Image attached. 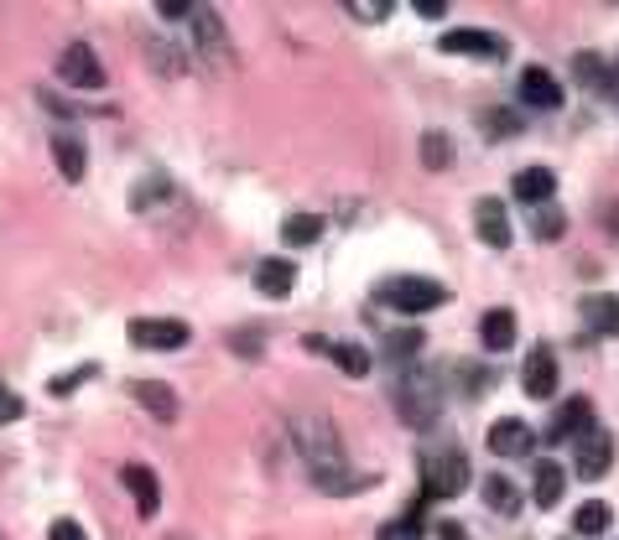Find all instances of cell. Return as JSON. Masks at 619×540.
Wrapping results in <instances>:
<instances>
[{"mask_svg": "<svg viewBox=\"0 0 619 540\" xmlns=\"http://www.w3.org/2000/svg\"><path fill=\"white\" fill-rule=\"evenodd\" d=\"M292 437H297V453H302V463L312 468V478H318L323 494H349L364 484V478H349V457H344V442H339V426L333 422L302 416Z\"/></svg>", "mask_w": 619, "mask_h": 540, "instance_id": "obj_1", "label": "cell"}, {"mask_svg": "<svg viewBox=\"0 0 619 540\" xmlns=\"http://www.w3.org/2000/svg\"><path fill=\"white\" fill-rule=\"evenodd\" d=\"M396 416L406 426H432L443 416V385L427 364H406L396 380Z\"/></svg>", "mask_w": 619, "mask_h": 540, "instance_id": "obj_2", "label": "cell"}, {"mask_svg": "<svg viewBox=\"0 0 619 540\" xmlns=\"http://www.w3.org/2000/svg\"><path fill=\"white\" fill-rule=\"evenodd\" d=\"M468 489V457L458 447L422 457V499H458Z\"/></svg>", "mask_w": 619, "mask_h": 540, "instance_id": "obj_3", "label": "cell"}, {"mask_svg": "<svg viewBox=\"0 0 619 540\" xmlns=\"http://www.w3.org/2000/svg\"><path fill=\"white\" fill-rule=\"evenodd\" d=\"M380 302L406 312V318H422V312H432V307L447 302V291L437 287V281H427V276H396V281L380 287Z\"/></svg>", "mask_w": 619, "mask_h": 540, "instance_id": "obj_4", "label": "cell"}, {"mask_svg": "<svg viewBox=\"0 0 619 540\" xmlns=\"http://www.w3.org/2000/svg\"><path fill=\"white\" fill-rule=\"evenodd\" d=\"M58 79L69 89H104V68H100V52L84 48V42H69L63 58H58Z\"/></svg>", "mask_w": 619, "mask_h": 540, "instance_id": "obj_5", "label": "cell"}, {"mask_svg": "<svg viewBox=\"0 0 619 540\" xmlns=\"http://www.w3.org/2000/svg\"><path fill=\"white\" fill-rule=\"evenodd\" d=\"M131 343H136V349H183V343H188V322H177V318H136V322H131Z\"/></svg>", "mask_w": 619, "mask_h": 540, "instance_id": "obj_6", "label": "cell"}, {"mask_svg": "<svg viewBox=\"0 0 619 540\" xmlns=\"http://www.w3.org/2000/svg\"><path fill=\"white\" fill-rule=\"evenodd\" d=\"M609 463H615V437L603 432V426H588L584 437H578V478H603L609 472Z\"/></svg>", "mask_w": 619, "mask_h": 540, "instance_id": "obj_7", "label": "cell"}, {"mask_svg": "<svg viewBox=\"0 0 619 540\" xmlns=\"http://www.w3.org/2000/svg\"><path fill=\"white\" fill-rule=\"evenodd\" d=\"M443 52H464V58H505V37H489V32H474V27H453V32L437 37Z\"/></svg>", "mask_w": 619, "mask_h": 540, "instance_id": "obj_8", "label": "cell"}, {"mask_svg": "<svg viewBox=\"0 0 619 540\" xmlns=\"http://www.w3.org/2000/svg\"><path fill=\"white\" fill-rule=\"evenodd\" d=\"M121 484L131 489V499H136L141 520H152L156 509H162V489H156V472L146 468V463H125V468H121Z\"/></svg>", "mask_w": 619, "mask_h": 540, "instance_id": "obj_9", "label": "cell"}, {"mask_svg": "<svg viewBox=\"0 0 619 540\" xmlns=\"http://www.w3.org/2000/svg\"><path fill=\"white\" fill-rule=\"evenodd\" d=\"M532 442H536V432L526 422H516V416H505V422L489 426V453L495 457H526Z\"/></svg>", "mask_w": 619, "mask_h": 540, "instance_id": "obj_10", "label": "cell"}, {"mask_svg": "<svg viewBox=\"0 0 619 540\" xmlns=\"http://www.w3.org/2000/svg\"><path fill=\"white\" fill-rule=\"evenodd\" d=\"M520 390H526L532 401H551V390H557V359H551V349H536V354L526 359Z\"/></svg>", "mask_w": 619, "mask_h": 540, "instance_id": "obj_11", "label": "cell"}, {"mask_svg": "<svg viewBox=\"0 0 619 540\" xmlns=\"http://www.w3.org/2000/svg\"><path fill=\"white\" fill-rule=\"evenodd\" d=\"M474 229H479V239L489 245V250H505V245H510V219H505L499 198H479V202H474Z\"/></svg>", "mask_w": 619, "mask_h": 540, "instance_id": "obj_12", "label": "cell"}, {"mask_svg": "<svg viewBox=\"0 0 619 540\" xmlns=\"http://www.w3.org/2000/svg\"><path fill=\"white\" fill-rule=\"evenodd\" d=\"M584 328L599 338H619V297H609V291H594V297H584Z\"/></svg>", "mask_w": 619, "mask_h": 540, "instance_id": "obj_13", "label": "cell"}, {"mask_svg": "<svg viewBox=\"0 0 619 540\" xmlns=\"http://www.w3.org/2000/svg\"><path fill=\"white\" fill-rule=\"evenodd\" d=\"M520 104H532V110H557V104H563V84L551 79L547 68H526V73H520Z\"/></svg>", "mask_w": 619, "mask_h": 540, "instance_id": "obj_14", "label": "cell"}, {"mask_svg": "<svg viewBox=\"0 0 619 540\" xmlns=\"http://www.w3.org/2000/svg\"><path fill=\"white\" fill-rule=\"evenodd\" d=\"M292 287H297V266L292 260H260L256 266V291L260 297H271V302H281V297H292Z\"/></svg>", "mask_w": 619, "mask_h": 540, "instance_id": "obj_15", "label": "cell"}, {"mask_svg": "<svg viewBox=\"0 0 619 540\" xmlns=\"http://www.w3.org/2000/svg\"><path fill=\"white\" fill-rule=\"evenodd\" d=\"M594 426V405L578 395V401H568L563 411H557V422L547 426V442H578Z\"/></svg>", "mask_w": 619, "mask_h": 540, "instance_id": "obj_16", "label": "cell"}, {"mask_svg": "<svg viewBox=\"0 0 619 540\" xmlns=\"http://www.w3.org/2000/svg\"><path fill=\"white\" fill-rule=\"evenodd\" d=\"M479 338H484L489 354H505V349L516 343V312H510V307H489L479 322Z\"/></svg>", "mask_w": 619, "mask_h": 540, "instance_id": "obj_17", "label": "cell"}, {"mask_svg": "<svg viewBox=\"0 0 619 540\" xmlns=\"http://www.w3.org/2000/svg\"><path fill=\"white\" fill-rule=\"evenodd\" d=\"M510 193H516L520 202H551V193H557V172L551 167H520L516 183H510Z\"/></svg>", "mask_w": 619, "mask_h": 540, "instance_id": "obj_18", "label": "cell"}, {"mask_svg": "<svg viewBox=\"0 0 619 540\" xmlns=\"http://www.w3.org/2000/svg\"><path fill=\"white\" fill-rule=\"evenodd\" d=\"M131 395L152 411L156 422H177V395L162 385V380H136V385H131Z\"/></svg>", "mask_w": 619, "mask_h": 540, "instance_id": "obj_19", "label": "cell"}, {"mask_svg": "<svg viewBox=\"0 0 619 540\" xmlns=\"http://www.w3.org/2000/svg\"><path fill=\"white\" fill-rule=\"evenodd\" d=\"M563 489H568V472L557 468V463H536V478H532V499L541 509H551L557 499H563Z\"/></svg>", "mask_w": 619, "mask_h": 540, "instance_id": "obj_20", "label": "cell"}, {"mask_svg": "<svg viewBox=\"0 0 619 540\" xmlns=\"http://www.w3.org/2000/svg\"><path fill=\"white\" fill-rule=\"evenodd\" d=\"M52 156H58V172H63L69 183H84L89 156H84V146H79L73 135H58V141H52Z\"/></svg>", "mask_w": 619, "mask_h": 540, "instance_id": "obj_21", "label": "cell"}, {"mask_svg": "<svg viewBox=\"0 0 619 540\" xmlns=\"http://www.w3.org/2000/svg\"><path fill=\"white\" fill-rule=\"evenodd\" d=\"M484 505L495 509V515H516V509H520L516 484H510L505 472H489V478H484Z\"/></svg>", "mask_w": 619, "mask_h": 540, "instance_id": "obj_22", "label": "cell"}, {"mask_svg": "<svg viewBox=\"0 0 619 540\" xmlns=\"http://www.w3.org/2000/svg\"><path fill=\"white\" fill-rule=\"evenodd\" d=\"M328 354H333V364H339V370H344L349 380H364V374L375 370V359H370V349H360V343H333Z\"/></svg>", "mask_w": 619, "mask_h": 540, "instance_id": "obj_23", "label": "cell"}, {"mask_svg": "<svg viewBox=\"0 0 619 540\" xmlns=\"http://www.w3.org/2000/svg\"><path fill=\"white\" fill-rule=\"evenodd\" d=\"M193 27H198V48L214 52L219 63H229V48H224V27L214 11H193Z\"/></svg>", "mask_w": 619, "mask_h": 540, "instance_id": "obj_24", "label": "cell"}, {"mask_svg": "<svg viewBox=\"0 0 619 540\" xmlns=\"http://www.w3.org/2000/svg\"><path fill=\"white\" fill-rule=\"evenodd\" d=\"M416 354H422V328H401V333L385 338V359H391V364H401V370H406V364H416Z\"/></svg>", "mask_w": 619, "mask_h": 540, "instance_id": "obj_25", "label": "cell"}, {"mask_svg": "<svg viewBox=\"0 0 619 540\" xmlns=\"http://www.w3.org/2000/svg\"><path fill=\"white\" fill-rule=\"evenodd\" d=\"M563 229H568V214H563L557 202H536L532 208V235L551 245V239H563Z\"/></svg>", "mask_w": 619, "mask_h": 540, "instance_id": "obj_26", "label": "cell"}, {"mask_svg": "<svg viewBox=\"0 0 619 540\" xmlns=\"http://www.w3.org/2000/svg\"><path fill=\"white\" fill-rule=\"evenodd\" d=\"M609 520H615V515H609V505H603V499H588V505H578V515H572V530H578V536H603V530H609Z\"/></svg>", "mask_w": 619, "mask_h": 540, "instance_id": "obj_27", "label": "cell"}, {"mask_svg": "<svg viewBox=\"0 0 619 540\" xmlns=\"http://www.w3.org/2000/svg\"><path fill=\"white\" fill-rule=\"evenodd\" d=\"M318 235H323V219L318 214H292V219L281 224V239L287 245H312Z\"/></svg>", "mask_w": 619, "mask_h": 540, "instance_id": "obj_28", "label": "cell"}, {"mask_svg": "<svg viewBox=\"0 0 619 540\" xmlns=\"http://www.w3.org/2000/svg\"><path fill=\"white\" fill-rule=\"evenodd\" d=\"M427 536V525H422V505H412L401 520H391L385 530H380V540H422Z\"/></svg>", "mask_w": 619, "mask_h": 540, "instance_id": "obj_29", "label": "cell"}, {"mask_svg": "<svg viewBox=\"0 0 619 540\" xmlns=\"http://www.w3.org/2000/svg\"><path fill=\"white\" fill-rule=\"evenodd\" d=\"M572 73H578V84H588V89H609V68H603L599 52H578V58H572Z\"/></svg>", "mask_w": 619, "mask_h": 540, "instance_id": "obj_30", "label": "cell"}, {"mask_svg": "<svg viewBox=\"0 0 619 540\" xmlns=\"http://www.w3.org/2000/svg\"><path fill=\"white\" fill-rule=\"evenodd\" d=\"M422 162H427L432 172L447 167V135L443 131H427V135H422Z\"/></svg>", "mask_w": 619, "mask_h": 540, "instance_id": "obj_31", "label": "cell"}, {"mask_svg": "<svg viewBox=\"0 0 619 540\" xmlns=\"http://www.w3.org/2000/svg\"><path fill=\"white\" fill-rule=\"evenodd\" d=\"M349 17L354 21H385L391 17V0H349Z\"/></svg>", "mask_w": 619, "mask_h": 540, "instance_id": "obj_32", "label": "cell"}, {"mask_svg": "<svg viewBox=\"0 0 619 540\" xmlns=\"http://www.w3.org/2000/svg\"><path fill=\"white\" fill-rule=\"evenodd\" d=\"M27 416V405H21V395L11 385H0V426H11V422H21Z\"/></svg>", "mask_w": 619, "mask_h": 540, "instance_id": "obj_33", "label": "cell"}, {"mask_svg": "<svg viewBox=\"0 0 619 540\" xmlns=\"http://www.w3.org/2000/svg\"><path fill=\"white\" fill-rule=\"evenodd\" d=\"M94 364H84V370H69V374H58V380H52V395H69V390H79L84 385V380H94Z\"/></svg>", "mask_w": 619, "mask_h": 540, "instance_id": "obj_34", "label": "cell"}, {"mask_svg": "<svg viewBox=\"0 0 619 540\" xmlns=\"http://www.w3.org/2000/svg\"><path fill=\"white\" fill-rule=\"evenodd\" d=\"M479 125H484V135H516L520 131V120H510V115H479Z\"/></svg>", "mask_w": 619, "mask_h": 540, "instance_id": "obj_35", "label": "cell"}, {"mask_svg": "<svg viewBox=\"0 0 619 540\" xmlns=\"http://www.w3.org/2000/svg\"><path fill=\"white\" fill-rule=\"evenodd\" d=\"M48 540H89V536H84V525H79V520H52V536Z\"/></svg>", "mask_w": 619, "mask_h": 540, "instance_id": "obj_36", "label": "cell"}, {"mask_svg": "<svg viewBox=\"0 0 619 540\" xmlns=\"http://www.w3.org/2000/svg\"><path fill=\"white\" fill-rule=\"evenodd\" d=\"M156 11H162V21H183V17H193V6H183V0H162Z\"/></svg>", "mask_w": 619, "mask_h": 540, "instance_id": "obj_37", "label": "cell"}, {"mask_svg": "<svg viewBox=\"0 0 619 540\" xmlns=\"http://www.w3.org/2000/svg\"><path fill=\"white\" fill-rule=\"evenodd\" d=\"M416 11H422V17H432V21H443V17H447L443 0H416Z\"/></svg>", "mask_w": 619, "mask_h": 540, "instance_id": "obj_38", "label": "cell"}, {"mask_svg": "<svg viewBox=\"0 0 619 540\" xmlns=\"http://www.w3.org/2000/svg\"><path fill=\"white\" fill-rule=\"evenodd\" d=\"M437 540H468V536H464V530H458L453 520H443V525H437Z\"/></svg>", "mask_w": 619, "mask_h": 540, "instance_id": "obj_39", "label": "cell"}, {"mask_svg": "<svg viewBox=\"0 0 619 540\" xmlns=\"http://www.w3.org/2000/svg\"><path fill=\"white\" fill-rule=\"evenodd\" d=\"M609 94H615V100H619V68H615V73H609Z\"/></svg>", "mask_w": 619, "mask_h": 540, "instance_id": "obj_40", "label": "cell"}]
</instances>
